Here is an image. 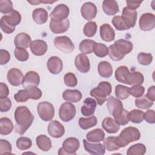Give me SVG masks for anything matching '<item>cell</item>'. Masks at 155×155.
I'll return each instance as SVG.
<instances>
[{"mask_svg":"<svg viewBox=\"0 0 155 155\" xmlns=\"http://www.w3.org/2000/svg\"><path fill=\"white\" fill-rule=\"evenodd\" d=\"M70 27V21L68 19L59 22L51 21L50 22V29L55 34L62 33L67 31Z\"/></svg>","mask_w":155,"mask_h":155,"instance_id":"21","label":"cell"},{"mask_svg":"<svg viewBox=\"0 0 155 155\" xmlns=\"http://www.w3.org/2000/svg\"><path fill=\"white\" fill-rule=\"evenodd\" d=\"M96 42L91 39H84L79 44V50L82 54H88L93 51V47Z\"/></svg>","mask_w":155,"mask_h":155,"instance_id":"37","label":"cell"},{"mask_svg":"<svg viewBox=\"0 0 155 155\" xmlns=\"http://www.w3.org/2000/svg\"><path fill=\"white\" fill-rule=\"evenodd\" d=\"M129 72V70L127 67L122 65L119 67L115 71V78L116 79L121 83L124 84L125 77L127 73Z\"/></svg>","mask_w":155,"mask_h":155,"instance_id":"46","label":"cell"},{"mask_svg":"<svg viewBox=\"0 0 155 155\" xmlns=\"http://www.w3.org/2000/svg\"><path fill=\"white\" fill-rule=\"evenodd\" d=\"M47 67L51 73L57 74L62 70L63 63L59 57L51 56L47 61Z\"/></svg>","mask_w":155,"mask_h":155,"instance_id":"18","label":"cell"},{"mask_svg":"<svg viewBox=\"0 0 155 155\" xmlns=\"http://www.w3.org/2000/svg\"><path fill=\"white\" fill-rule=\"evenodd\" d=\"M145 88L143 86L139 85H134L132 87L130 88V94L132 95L134 97H139L143 94Z\"/></svg>","mask_w":155,"mask_h":155,"instance_id":"54","label":"cell"},{"mask_svg":"<svg viewBox=\"0 0 155 155\" xmlns=\"http://www.w3.org/2000/svg\"><path fill=\"white\" fill-rule=\"evenodd\" d=\"M142 1H127V8L136 10V8H137L140 4L142 3Z\"/></svg>","mask_w":155,"mask_h":155,"instance_id":"61","label":"cell"},{"mask_svg":"<svg viewBox=\"0 0 155 155\" xmlns=\"http://www.w3.org/2000/svg\"><path fill=\"white\" fill-rule=\"evenodd\" d=\"M82 93L78 90H65L62 93V98L67 102L71 103H76L79 102L82 98Z\"/></svg>","mask_w":155,"mask_h":155,"instance_id":"26","label":"cell"},{"mask_svg":"<svg viewBox=\"0 0 155 155\" xmlns=\"http://www.w3.org/2000/svg\"><path fill=\"white\" fill-rule=\"evenodd\" d=\"M39 116L45 122L51 120L54 115V108L53 105L47 101L39 103L37 107Z\"/></svg>","mask_w":155,"mask_h":155,"instance_id":"6","label":"cell"},{"mask_svg":"<svg viewBox=\"0 0 155 155\" xmlns=\"http://www.w3.org/2000/svg\"><path fill=\"white\" fill-rule=\"evenodd\" d=\"M36 142L38 147L43 151H48L52 147L50 139L44 134L38 136L36 137Z\"/></svg>","mask_w":155,"mask_h":155,"instance_id":"32","label":"cell"},{"mask_svg":"<svg viewBox=\"0 0 155 155\" xmlns=\"http://www.w3.org/2000/svg\"><path fill=\"white\" fill-rule=\"evenodd\" d=\"M70 12L68 6L64 4H60L56 5L53 10L51 12L50 16L51 21L59 22L67 19Z\"/></svg>","mask_w":155,"mask_h":155,"instance_id":"10","label":"cell"},{"mask_svg":"<svg viewBox=\"0 0 155 155\" xmlns=\"http://www.w3.org/2000/svg\"><path fill=\"white\" fill-rule=\"evenodd\" d=\"M76 114V107L71 102L63 103L59 110V116L60 119L65 122H67L71 120Z\"/></svg>","mask_w":155,"mask_h":155,"instance_id":"7","label":"cell"},{"mask_svg":"<svg viewBox=\"0 0 155 155\" xmlns=\"http://www.w3.org/2000/svg\"><path fill=\"white\" fill-rule=\"evenodd\" d=\"M97 12L96 5L91 2H87L84 3L81 8V13L82 17L87 20L91 21L94 19Z\"/></svg>","mask_w":155,"mask_h":155,"instance_id":"13","label":"cell"},{"mask_svg":"<svg viewBox=\"0 0 155 155\" xmlns=\"http://www.w3.org/2000/svg\"><path fill=\"white\" fill-rule=\"evenodd\" d=\"M16 125V133L22 135L31 126L34 119V116L25 106H19L14 113Z\"/></svg>","mask_w":155,"mask_h":155,"instance_id":"1","label":"cell"},{"mask_svg":"<svg viewBox=\"0 0 155 155\" xmlns=\"http://www.w3.org/2000/svg\"><path fill=\"white\" fill-rule=\"evenodd\" d=\"M97 124V119L96 116H93L87 118L80 117L79 119V125L83 130H87L96 126Z\"/></svg>","mask_w":155,"mask_h":155,"instance_id":"35","label":"cell"},{"mask_svg":"<svg viewBox=\"0 0 155 155\" xmlns=\"http://www.w3.org/2000/svg\"><path fill=\"white\" fill-rule=\"evenodd\" d=\"M32 18L38 24H43L48 19V13L44 8H37L33 11Z\"/></svg>","mask_w":155,"mask_h":155,"instance_id":"29","label":"cell"},{"mask_svg":"<svg viewBox=\"0 0 155 155\" xmlns=\"http://www.w3.org/2000/svg\"><path fill=\"white\" fill-rule=\"evenodd\" d=\"M54 46L62 52L68 54L74 50V45L71 39L66 36H57L54 39Z\"/></svg>","mask_w":155,"mask_h":155,"instance_id":"9","label":"cell"},{"mask_svg":"<svg viewBox=\"0 0 155 155\" xmlns=\"http://www.w3.org/2000/svg\"><path fill=\"white\" fill-rule=\"evenodd\" d=\"M0 27L2 31L7 34L12 33L15 30V27L10 25L2 17L0 21Z\"/></svg>","mask_w":155,"mask_h":155,"instance_id":"55","label":"cell"},{"mask_svg":"<svg viewBox=\"0 0 155 155\" xmlns=\"http://www.w3.org/2000/svg\"><path fill=\"white\" fill-rule=\"evenodd\" d=\"M31 51L36 56H42L47 51V43L41 39H37L32 41L30 45Z\"/></svg>","mask_w":155,"mask_h":155,"instance_id":"20","label":"cell"},{"mask_svg":"<svg viewBox=\"0 0 155 155\" xmlns=\"http://www.w3.org/2000/svg\"><path fill=\"white\" fill-rule=\"evenodd\" d=\"M146 96L151 101L154 102L155 101V87L154 85L151 86L147 91Z\"/></svg>","mask_w":155,"mask_h":155,"instance_id":"62","label":"cell"},{"mask_svg":"<svg viewBox=\"0 0 155 155\" xmlns=\"http://www.w3.org/2000/svg\"><path fill=\"white\" fill-rule=\"evenodd\" d=\"M112 90L111 85L108 82H101L97 87L90 91V95L96 98L97 104L102 105L107 100V96H109Z\"/></svg>","mask_w":155,"mask_h":155,"instance_id":"4","label":"cell"},{"mask_svg":"<svg viewBox=\"0 0 155 155\" xmlns=\"http://www.w3.org/2000/svg\"><path fill=\"white\" fill-rule=\"evenodd\" d=\"M39 82L40 78L39 74L36 71H29L25 74V76L24 77L22 85L24 88L31 85L37 86L39 85Z\"/></svg>","mask_w":155,"mask_h":155,"instance_id":"25","label":"cell"},{"mask_svg":"<svg viewBox=\"0 0 155 155\" xmlns=\"http://www.w3.org/2000/svg\"><path fill=\"white\" fill-rule=\"evenodd\" d=\"M146 152V147L142 143H136L129 147L127 155H143Z\"/></svg>","mask_w":155,"mask_h":155,"instance_id":"38","label":"cell"},{"mask_svg":"<svg viewBox=\"0 0 155 155\" xmlns=\"http://www.w3.org/2000/svg\"><path fill=\"white\" fill-rule=\"evenodd\" d=\"M144 113L139 110L134 109L130 112H128L127 117L129 121L134 124H139L143 120Z\"/></svg>","mask_w":155,"mask_h":155,"instance_id":"36","label":"cell"},{"mask_svg":"<svg viewBox=\"0 0 155 155\" xmlns=\"http://www.w3.org/2000/svg\"><path fill=\"white\" fill-rule=\"evenodd\" d=\"M83 143L85 151L91 154L103 155L105 153V148L101 143H90L85 139L83 140Z\"/></svg>","mask_w":155,"mask_h":155,"instance_id":"17","label":"cell"},{"mask_svg":"<svg viewBox=\"0 0 155 155\" xmlns=\"http://www.w3.org/2000/svg\"><path fill=\"white\" fill-rule=\"evenodd\" d=\"M9 94V90L7 85L3 83H0V99H4L7 97Z\"/></svg>","mask_w":155,"mask_h":155,"instance_id":"60","label":"cell"},{"mask_svg":"<svg viewBox=\"0 0 155 155\" xmlns=\"http://www.w3.org/2000/svg\"><path fill=\"white\" fill-rule=\"evenodd\" d=\"M14 54L16 59L21 62L27 61L29 57L28 53L26 49L19 47H16L14 51Z\"/></svg>","mask_w":155,"mask_h":155,"instance_id":"47","label":"cell"},{"mask_svg":"<svg viewBox=\"0 0 155 155\" xmlns=\"http://www.w3.org/2000/svg\"><path fill=\"white\" fill-rule=\"evenodd\" d=\"M107 106L110 114L114 117V119L120 117L124 110L122 102L112 96L108 98Z\"/></svg>","mask_w":155,"mask_h":155,"instance_id":"8","label":"cell"},{"mask_svg":"<svg viewBox=\"0 0 155 155\" xmlns=\"http://www.w3.org/2000/svg\"><path fill=\"white\" fill-rule=\"evenodd\" d=\"M2 18L10 25L15 27L19 24L21 21V14L18 11L15 10L8 15L3 16Z\"/></svg>","mask_w":155,"mask_h":155,"instance_id":"34","label":"cell"},{"mask_svg":"<svg viewBox=\"0 0 155 155\" xmlns=\"http://www.w3.org/2000/svg\"><path fill=\"white\" fill-rule=\"evenodd\" d=\"M112 24L117 30L123 31L128 30L121 16H115L112 19Z\"/></svg>","mask_w":155,"mask_h":155,"instance_id":"48","label":"cell"},{"mask_svg":"<svg viewBox=\"0 0 155 155\" xmlns=\"http://www.w3.org/2000/svg\"><path fill=\"white\" fill-rule=\"evenodd\" d=\"M74 65L78 71L82 73H86L90 69V64L88 58L84 54H78L74 60Z\"/></svg>","mask_w":155,"mask_h":155,"instance_id":"16","label":"cell"},{"mask_svg":"<svg viewBox=\"0 0 155 155\" xmlns=\"http://www.w3.org/2000/svg\"><path fill=\"white\" fill-rule=\"evenodd\" d=\"M102 128L108 133H116L119 130V125H118L114 119L107 117H105L102 122Z\"/></svg>","mask_w":155,"mask_h":155,"instance_id":"28","label":"cell"},{"mask_svg":"<svg viewBox=\"0 0 155 155\" xmlns=\"http://www.w3.org/2000/svg\"><path fill=\"white\" fill-rule=\"evenodd\" d=\"M64 83L70 87H74L77 85L78 80L75 74L71 72H68L64 76Z\"/></svg>","mask_w":155,"mask_h":155,"instance_id":"51","label":"cell"},{"mask_svg":"<svg viewBox=\"0 0 155 155\" xmlns=\"http://www.w3.org/2000/svg\"><path fill=\"white\" fill-rule=\"evenodd\" d=\"M143 119L149 124H153L155 123V112L153 110H147L143 115Z\"/></svg>","mask_w":155,"mask_h":155,"instance_id":"57","label":"cell"},{"mask_svg":"<svg viewBox=\"0 0 155 155\" xmlns=\"http://www.w3.org/2000/svg\"><path fill=\"white\" fill-rule=\"evenodd\" d=\"M93 52L97 57L104 58L108 54V49L105 44L96 42L93 47Z\"/></svg>","mask_w":155,"mask_h":155,"instance_id":"42","label":"cell"},{"mask_svg":"<svg viewBox=\"0 0 155 155\" xmlns=\"http://www.w3.org/2000/svg\"><path fill=\"white\" fill-rule=\"evenodd\" d=\"M97 24L95 22L90 21L85 24V25L84 27L83 32L84 34L88 37L91 38L94 36L97 31Z\"/></svg>","mask_w":155,"mask_h":155,"instance_id":"43","label":"cell"},{"mask_svg":"<svg viewBox=\"0 0 155 155\" xmlns=\"http://www.w3.org/2000/svg\"><path fill=\"white\" fill-rule=\"evenodd\" d=\"M140 138L139 130L133 127H128L124 128L119 135L116 137V143L119 148L126 147L131 142L137 141Z\"/></svg>","mask_w":155,"mask_h":155,"instance_id":"3","label":"cell"},{"mask_svg":"<svg viewBox=\"0 0 155 155\" xmlns=\"http://www.w3.org/2000/svg\"><path fill=\"white\" fill-rule=\"evenodd\" d=\"M31 39L29 35L26 33H18L14 39V44L16 47L27 48L30 45Z\"/></svg>","mask_w":155,"mask_h":155,"instance_id":"23","label":"cell"},{"mask_svg":"<svg viewBox=\"0 0 155 155\" xmlns=\"http://www.w3.org/2000/svg\"><path fill=\"white\" fill-rule=\"evenodd\" d=\"M25 89L28 91L30 99H33V100H38L42 96V91L41 90L38 88L36 86L31 85L28 86Z\"/></svg>","mask_w":155,"mask_h":155,"instance_id":"45","label":"cell"},{"mask_svg":"<svg viewBox=\"0 0 155 155\" xmlns=\"http://www.w3.org/2000/svg\"><path fill=\"white\" fill-rule=\"evenodd\" d=\"M137 61L142 65H148L153 61V56L150 53L141 52L137 55Z\"/></svg>","mask_w":155,"mask_h":155,"instance_id":"50","label":"cell"},{"mask_svg":"<svg viewBox=\"0 0 155 155\" xmlns=\"http://www.w3.org/2000/svg\"><path fill=\"white\" fill-rule=\"evenodd\" d=\"M97 102L93 98L88 97L84 101V105L82 106L81 111L84 116H92L96 108Z\"/></svg>","mask_w":155,"mask_h":155,"instance_id":"22","label":"cell"},{"mask_svg":"<svg viewBox=\"0 0 155 155\" xmlns=\"http://www.w3.org/2000/svg\"><path fill=\"white\" fill-rule=\"evenodd\" d=\"M116 137L109 136L103 140L104 145L108 151H113L119 150L120 148L116 143Z\"/></svg>","mask_w":155,"mask_h":155,"instance_id":"41","label":"cell"},{"mask_svg":"<svg viewBox=\"0 0 155 155\" xmlns=\"http://www.w3.org/2000/svg\"><path fill=\"white\" fill-rule=\"evenodd\" d=\"M135 105L139 108L148 109L152 107L153 102L150 100L146 95H144L137 97V99L135 100Z\"/></svg>","mask_w":155,"mask_h":155,"instance_id":"39","label":"cell"},{"mask_svg":"<svg viewBox=\"0 0 155 155\" xmlns=\"http://www.w3.org/2000/svg\"><path fill=\"white\" fill-rule=\"evenodd\" d=\"M29 99H30V96H29L28 93L25 89L19 90L14 95V99L18 103L25 102L27 101Z\"/></svg>","mask_w":155,"mask_h":155,"instance_id":"52","label":"cell"},{"mask_svg":"<svg viewBox=\"0 0 155 155\" xmlns=\"http://www.w3.org/2000/svg\"><path fill=\"white\" fill-rule=\"evenodd\" d=\"M13 125L12 120L8 117H1L0 119V134L1 135H8L13 130Z\"/></svg>","mask_w":155,"mask_h":155,"instance_id":"33","label":"cell"},{"mask_svg":"<svg viewBox=\"0 0 155 155\" xmlns=\"http://www.w3.org/2000/svg\"><path fill=\"white\" fill-rule=\"evenodd\" d=\"M17 148L20 150H26L31 148L32 145L31 140L27 137H19L16 142Z\"/></svg>","mask_w":155,"mask_h":155,"instance_id":"44","label":"cell"},{"mask_svg":"<svg viewBox=\"0 0 155 155\" xmlns=\"http://www.w3.org/2000/svg\"><path fill=\"white\" fill-rule=\"evenodd\" d=\"M7 78L8 82L12 85L18 87L22 84L24 75L20 70L16 68H13L8 70Z\"/></svg>","mask_w":155,"mask_h":155,"instance_id":"15","label":"cell"},{"mask_svg":"<svg viewBox=\"0 0 155 155\" xmlns=\"http://www.w3.org/2000/svg\"><path fill=\"white\" fill-rule=\"evenodd\" d=\"M12 145L10 143L4 139L0 140V153L4 154H11L12 153Z\"/></svg>","mask_w":155,"mask_h":155,"instance_id":"53","label":"cell"},{"mask_svg":"<svg viewBox=\"0 0 155 155\" xmlns=\"http://www.w3.org/2000/svg\"><path fill=\"white\" fill-rule=\"evenodd\" d=\"M121 17L129 29L135 25L137 18V13L136 10H131L125 7L122 10V15Z\"/></svg>","mask_w":155,"mask_h":155,"instance_id":"14","label":"cell"},{"mask_svg":"<svg viewBox=\"0 0 155 155\" xmlns=\"http://www.w3.org/2000/svg\"><path fill=\"white\" fill-rule=\"evenodd\" d=\"M99 74L104 78H109L113 73V68L110 63L104 61L99 63L97 67Z\"/></svg>","mask_w":155,"mask_h":155,"instance_id":"30","label":"cell"},{"mask_svg":"<svg viewBox=\"0 0 155 155\" xmlns=\"http://www.w3.org/2000/svg\"><path fill=\"white\" fill-rule=\"evenodd\" d=\"M79 146L80 143L78 139L72 137L67 138L62 143V147L59 148L58 154L76 155V151L79 149Z\"/></svg>","mask_w":155,"mask_h":155,"instance_id":"5","label":"cell"},{"mask_svg":"<svg viewBox=\"0 0 155 155\" xmlns=\"http://www.w3.org/2000/svg\"><path fill=\"white\" fill-rule=\"evenodd\" d=\"M47 131L48 134L54 138H60L65 133L64 127L56 120L50 122L47 127Z\"/></svg>","mask_w":155,"mask_h":155,"instance_id":"12","label":"cell"},{"mask_svg":"<svg viewBox=\"0 0 155 155\" xmlns=\"http://www.w3.org/2000/svg\"><path fill=\"white\" fill-rule=\"evenodd\" d=\"M12 107V102L8 97L0 99V111L1 112H7L10 110Z\"/></svg>","mask_w":155,"mask_h":155,"instance_id":"56","label":"cell"},{"mask_svg":"<svg viewBox=\"0 0 155 155\" xmlns=\"http://www.w3.org/2000/svg\"><path fill=\"white\" fill-rule=\"evenodd\" d=\"M100 36L103 41L111 42L115 38L114 30L108 24H104L100 27Z\"/></svg>","mask_w":155,"mask_h":155,"instance_id":"24","label":"cell"},{"mask_svg":"<svg viewBox=\"0 0 155 155\" xmlns=\"http://www.w3.org/2000/svg\"><path fill=\"white\" fill-rule=\"evenodd\" d=\"M139 27L142 31H150L155 27V16L151 13L142 15L139 21Z\"/></svg>","mask_w":155,"mask_h":155,"instance_id":"11","label":"cell"},{"mask_svg":"<svg viewBox=\"0 0 155 155\" xmlns=\"http://www.w3.org/2000/svg\"><path fill=\"white\" fill-rule=\"evenodd\" d=\"M102 9L105 14L111 16L119 12L117 2L114 0H105L102 2Z\"/></svg>","mask_w":155,"mask_h":155,"instance_id":"27","label":"cell"},{"mask_svg":"<svg viewBox=\"0 0 155 155\" xmlns=\"http://www.w3.org/2000/svg\"><path fill=\"white\" fill-rule=\"evenodd\" d=\"M127 114H128V111L124 109L122 115L120 117H119L118 118L114 119V120L116 122V123L118 125H125L127 124L129 122V120H128V119L127 117Z\"/></svg>","mask_w":155,"mask_h":155,"instance_id":"59","label":"cell"},{"mask_svg":"<svg viewBox=\"0 0 155 155\" xmlns=\"http://www.w3.org/2000/svg\"><path fill=\"white\" fill-rule=\"evenodd\" d=\"M115 94L118 99L124 100L130 95V88L122 85H117L115 87Z\"/></svg>","mask_w":155,"mask_h":155,"instance_id":"40","label":"cell"},{"mask_svg":"<svg viewBox=\"0 0 155 155\" xmlns=\"http://www.w3.org/2000/svg\"><path fill=\"white\" fill-rule=\"evenodd\" d=\"M144 81L143 75L139 71L128 72L125 77L124 84L130 85H139Z\"/></svg>","mask_w":155,"mask_h":155,"instance_id":"19","label":"cell"},{"mask_svg":"<svg viewBox=\"0 0 155 155\" xmlns=\"http://www.w3.org/2000/svg\"><path fill=\"white\" fill-rule=\"evenodd\" d=\"M133 44L131 42L120 39L114 42L108 48L109 57L114 61L122 60L125 54L130 53L133 50Z\"/></svg>","mask_w":155,"mask_h":155,"instance_id":"2","label":"cell"},{"mask_svg":"<svg viewBox=\"0 0 155 155\" xmlns=\"http://www.w3.org/2000/svg\"><path fill=\"white\" fill-rule=\"evenodd\" d=\"M86 137L89 142H99L104 139L105 133L101 128H96L89 131L87 134Z\"/></svg>","mask_w":155,"mask_h":155,"instance_id":"31","label":"cell"},{"mask_svg":"<svg viewBox=\"0 0 155 155\" xmlns=\"http://www.w3.org/2000/svg\"><path fill=\"white\" fill-rule=\"evenodd\" d=\"M10 59V55L7 50L1 49L0 50V64L5 65Z\"/></svg>","mask_w":155,"mask_h":155,"instance_id":"58","label":"cell"},{"mask_svg":"<svg viewBox=\"0 0 155 155\" xmlns=\"http://www.w3.org/2000/svg\"><path fill=\"white\" fill-rule=\"evenodd\" d=\"M13 4L11 1L0 0V12L3 14L10 13L13 11Z\"/></svg>","mask_w":155,"mask_h":155,"instance_id":"49","label":"cell"}]
</instances>
